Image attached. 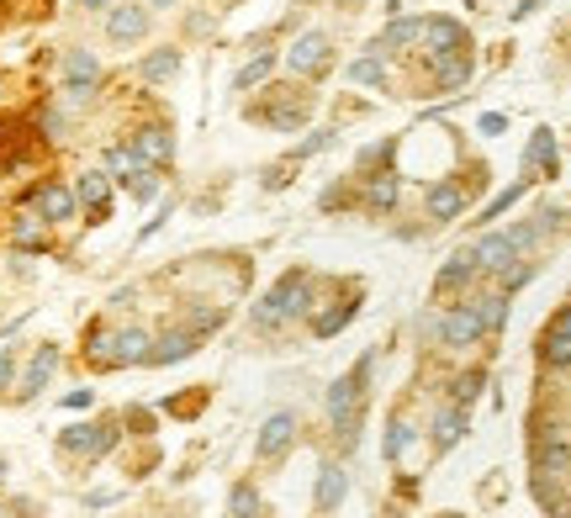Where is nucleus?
Listing matches in <instances>:
<instances>
[{"label":"nucleus","mask_w":571,"mask_h":518,"mask_svg":"<svg viewBox=\"0 0 571 518\" xmlns=\"http://www.w3.org/2000/svg\"><path fill=\"white\" fill-rule=\"evenodd\" d=\"M365 386H371V355H360L344 376L328 381V392H323V418H328V429H334V439L344 444V450H355V439H360Z\"/></svg>","instance_id":"obj_1"},{"label":"nucleus","mask_w":571,"mask_h":518,"mask_svg":"<svg viewBox=\"0 0 571 518\" xmlns=\"http://www.w3.org/2000/svg\"><path fill=\"white\" fill-rule=\"evenodd\" d=\"M122 439V418H101V423H75V429L59 434V450L64 455H85V460H101L112 455Z\"/></svg>","instance_id":"obj_2"},{"label":"nucleus","mask_w":571,"mask_h":518,"mask_svg":"<svg viewBox=\"0 0 571 518\" xmlns=\"http://www.w3.org/2000/svg\"><path fill=\"white\" fill-rule=\"evenodd\" d=\"M307 281V270H286L281 281H275L260 302H254V312H249V323L260 328V333H275V328H286L291 323V296H297V286Z\"/></svg>","instance_id":"obj_3"},{"label":"nucleus","mask_w":571,"mask_h":518,"mask_svg":"<svg viewBox=\"0 0 571 518\" xmlns=\"http://www.w3.org/2000/svg\"><path fill=\"white\" fill-rule=\"evenodd\" d=\"M482 339H487V328L471 302H445V312L434 318V344H445V349H471Z\"/></svg>","instance_id":"obj_4"},{"label":"nucleus","mask_w":571,"mask_h":518,"mask_svg":"<svg viewBox=\"0 0 571 518\" xmlns=\"http://www.w3.org/2000/svg\"><path fill=\"white\" fill-rule=\"evenodd\" d=\"M27 207L38 212L48 228H64V222L80 217V196H75V185H64V180H43L27 191Z\"/></svg>","instance_id":"obj_5"},{"label":"nucleus","mask_w":571,"mask_h":518,"mask_svg":"<svg viewBox=\"0 0 571 518\" xmlns=\"http://www.w3.org/2000/svg\"><path fill=\"white\" fill-rule=\"evenodd\" d=\"M529 460L540 476H566L571 471V439L561 423H540V429L529 434Z\"/></svg>","instance_id":"obj_6"},{"label":"nucleus","mask_w":571,"mask_h":518,"mask_svg":"<svg viewBox=\"0 0 571 518\" xmlns=\"http://www.w3.org/2000/svg\"><path fill=\"white\" fill-rule=\"evenodd\" d=\"M149 27H154V11L143 6V0H117V6L106 11V43H112V48L143 43V37H149Z\"/></svg>","instance_id":"obj_7"},{"label":"nucleus","mask_w":571,"mask_h":518,"mask_svg":"<svg viewBox=\"0 0 571 518\" xmlns=\"http://www.w3.org/2000/svg\"><path fill=\"white\" fill-rule=\"evenodd\" d=\"M101 90V59L90 48H69L64 53V96L69 101H90Z\"/></svg>","instance_id":"obj_8"},{"label":"nucleus","mask_w":571,"mask_h":518,"mask_svg":"<svg viewBox=\"0 0 571 518\" xmlns=\"http://www.w3.org/2000/svg\"><path fill=\"white\" fill-rule=\"evenodd\" d=\"M466 207H471V185L466 180H434L429 191H423V217L429 222H455Z\"/></svg>","instance_id":"obj_9"},{"label":"nucleus","mask_w":571,"mask_h":518,"mask_svg":"<svg viewBox=\"0 0 571 518\" xmlns=\"http://www.w3.org/2000/svg\"><path fill=\"white\" fill-rule=\"evenodd\" d=\"M423 43V16H392L371 43H365V53H376V59H392V53H408Z\"/></svg>","instance_id":"obj_10"},{"label":"nucleus","mask_w":571,"mask_h":518,"mask_svg":"<svg viewBox=\"0 0 571 518\" xmlns=\"http://www.w3.org/2000/svg\"><path fill=\"white\" fill-rule=\"evenodd\" d=\"M418 53H471V32L455 16H423V43Z\"/></svg>","instance_id":"obj_11"},{"label":"nucleus","mask_w":571,"mask_h":518,"mask_svg":"<svg viewBox=\"0 0 571 518\" xmlns=\"http://www.w3.org/2000/svg\"><path fill=\"white\" fill-rule=\"evenodd\" d=\"M149 344H154V333L143 328V323H127L112 333V344H106V370H127V365H143L149 360Z\"/></svg>","instance_id":"obj_12"},{"label":"nucleus","mask_w":571,"mask_h":518,"mask_svg":"<svg viewBox=\"0 0 571 518\" xmlns=\"http://www.w3.org/2000/svg\"><path fill=\"white\" fill-rule=\"evenodd\" d=\"M328 64H334V48H328V37L318 27L302 32L297 43L286 48V69L291 74H328Z\"/></svg>","instance_id":"obj_13"},{"label":"nucleus","mask_w":571,"mask_h":518,"mask_svg":"<svg viewBox=\"0 0 571 518\" xmlns=\"http://www.w3.org/2000/svg\"><path fill=\"white\" fill-rule=\"evenodd\" d=\"M196 349H201V333H191L186 323H175V328H164L159 339L149 344V360H143V365L164 370V365H180V360H191Z\"/></svg>","instance_id":"obj_14"},{"label":"nucleus","mask_w":571,"mask_h":518,"mask_svg":"<svg viewBox=\"0 0 571 518\" xmlns=\"http://www.w3.org/2000/svg\"><path fill=\"white\" fill-rule=\"evenodd\" d=\"M75 196H80L85 222H112V175L106 170H85L75 180Z\"/></svg>","instance_id":"obj_15"},{"label":"nucleus","mask_w":571,"mask_h":518,"mask_svg":"<svg viewBox=\"0 0 571 518\" xmlns=\"http://www.w3.org/2000/svg\"><path fill=\"white\" fill-rule=\"evenodd\" d=\"M127 143L138 148V159L149 164V170H170V159H175V133H170L164 122H143Z\"/></svg>","instance_id":"obj_16"},{"label":"nucleus","mask_w":571,"mask_h":518,"mask_svg":"<svg viewBox=\"0 0 571 518\" xmlns=\"http://www.w3.org/2000/svg\"><path fill=\"white\" fill-rule=\"evenodd\" d=\"M291 439H297V413H270L265 423H260V434H254V455L260 460H281L286 450H291Z\"/></svg>","instance_id":"obj_17"},{"label":"nucleus","mask_w":571,"mask_h":518,"mask_svg":"<svg viewBox=\"0 0 571 518\" xmlns=\"http://www.w3.org/2000/svg\"><path fill=\"white\" fill-rule=\"evenodd\" d=\"M423 64H429L434 90H466L471 74H476L471 53H423Z\"/></svg>","instance_id":"obj_18"},{"label":"nucleus","mask_w":571,"mask_h":518,"mask_svg":"<svg viewBox=\"0 0 571 518\" xmlns=\"http://www.w3.org/2000/svg\"><path fill=\"white\" fill-rule=\"evenodd\" d=\"M482 275V265H476V254L471 249H460V254H450L445 265H439V275H434V296L445 302V296H460V291H471V281Z\"/></svg>","instance_id":"obj_19"},{"label":"nucleus","mask_w":571,"mask_h":518,"mask_svg":"<svg viewBox=\"0 0 571 518\" xmlns=\"http://www.w3.org/2000/svg\"><path fill=\"white\" fill-rule=\"evenodd\" d=\"M344 492H349V471L339 466V460H323V466H318V481H312V503H318V518L339 513Z\"/></svg>","instance_id":"obj_20"},{"label":"nucleus","mask_w":571,"mask_h":518,"mask_svg":"<svg viewBox=\"0 0 571 518\" xmlns=\"http://www.w3.org/2000/svg\"><path fill=\"white\" fill-rule=\"evenodd\" d=\"M402 170H386V175H371V180H360V207L365 212H397V201H402Z\"/></svg>","instance_id":"obj_21"},{"label":"nucleus","mask_w":571,"mask_h":518,"mask_svg":"<svg viewBox=\"0 0 571 518\" xmlns=\"http://www.w3.org/2000/svg\"><path fill=\"white\" fill-rule=\"evenodd\" d=\"M476 254V265H482V275H503L508 265H519V249H513V238H508V228H492L487 238H482V244H476L471 249Z\"/></svg>","instance_id":"obj_22"},{"label":"nucleus","mask_w":571,"mask_h":518,"mask_svg":"<svg viewBox=\"0 0 571 518\" xmlns=\"http://www.w3.org/2000/svg\"><path fill=\"white\" fill-rule=\"evenodd\" d=\"M53 370H59V344H38L32 349V360H27V370H22V402H32V397H43V386L53 381Z\"/></svg>","instance_id":"obj_23"},{"label":"nucleus","mask_w":571,"mask_h":518,"mask_svg":"<svg viewBox=\"0 0 571 518\" xmlns=\"http://www.w3.org/2000/svg\"><path fill=\"white\" fill-rule=\"evenodd\" d=\"M466 429H471V413H466V407H450V402H445V407L434 413V450L450 455L455 444L466 439Z\"/></svg>","instance_id":"obj_24"},{"label":"nucleus","mask_w":571,"mask_h":518,"mask_svg":"<svg viewBox=\"0 0 571 518\" xmlns=\"http://www.w3.org/2000/svg\"><path fill=\"white\" fill-rule=\"evenodd\" d=\"M386 170H397V138H376L355 154V180H371V175H386Z\"/></svg>","instance_id":"obj_25"},{"label":"nucleus","mask_w":571,"mask_h":518,"mask_svg":"<svg viewBox=\"0 0 571 518\" xmlns=\"http://www.w3.org/2000/svg\"><path fill=\"white\" fill-rule=\"evenodd\" d=\"M556 133L550 127H534V138H529V148H524V170L529 175H556Z\"/></svg>","instance_id":"obj_26"},{"label":"nucleus","mask_w":571,"mask_h":518,"mask_svg":"<svg viewBox=\"0 0 571 518\" xmlns=\"http://www.w3.org/2000/svg\"><path fill=\"white\" fill-rule=\"evenodd\" d=\"M344 80L355 85V90H386V59H376V53H360V59H349V69H344Z\"/></svg>","instance_id":"obj_27"},{"label":"nucleus","mask_w":571,"mask_h":518,"mask_svg":"<svg viewBox=\"0 0 571 518\" xmlns=\"http://www.w3.org/2000/svg\"><path fill=\"white\" fill-rule=\"evenodd\" d=\"M11 244H16V249H32V254H43V249L53 244V238H48V222H43L38 212H22V217L11 222Z\"/></svg>","instance_id":"obj_28"},{"label":"nucleus","mask_w":571,"mask_h":518,"mask_svg":"<svg viewBox=\"0 0 571 518\" xmlns=\"http://www.w3.org/2000/svg\"><path fill=\"white\" fill-rule=\"evenodd\" d=\"M355 312H360V296H344V302H334L328 312H312V333H318V339H334V333L349 328Z\"/></svg>","instance_id":"obj_29"},{"label":"nucleus","mask_w":571,"mask_h":518,"mask_svg":"<svg viewBox=\"0 0 571 518\" xmlns=\"http://www.w3.org/2000/svg\"><path fill=\"white\" fill-rule=\"evenodd\" d=\"M138 74H143L149 85H170L175 74H180V48H154V53H143Z\"/></svg>","instance_id":"obj_30"},{"label":"nucleus","mask_w":571,"mask_h":518,"mask_svg":"<svg viewBox=\"0 0 571 518\" xmlns=\"http://www.w3.org/2000/svg\"><path fill=\"white\" fill-rule=\"evenodd\" d=\"M138 170H149V164L138 159L133 143H112V148H106V175H112V185H127Z\"/></svg>","instance_id":"obj_31"},{"label":"nucleus","mask_w":571,"mask_h":518,"mask_svg":"<svg viewBox=\"0 0 571 518\" xmlns=\"http://www.w3.org/2000/svg\"><path fill=\"white\" fill-rule=\"evenodd\" d=\"M482 386H487V365L460 370V376L450 381V407H466V413H471V402L482 397Z\"/></svg>","instance_id":"obj_32"},{"label":"nucleus","mask_w":571,"mask_h":518,"mask_svg":"<svg viewBox=\"0 0 571 518\" xmlns=\"http://www.w3.org/2000/svg\"><path fill=\"white\" fill-rule=\"evenodd\" d=\"M418 439V429H413V418H392V423H386V439H381V455H386V466H397V460H402V450H408V444Z\"/></svg>","instance_id":"obj_33"},{"label":"nucleus","mask_w":571,"mask_h":518,"mask_svg":"<svg viewBox=\"0 0 571 518\" xmlns=\"http://www.w3.org/2000/svg\"><path fill=\"white\" fill-rule=\"evenodd\" d=\"M471 307H476V318H482L487 333H503V323H508V296H503V291L471 296Z\"/></svg>","instance_id":"obj_34"},{"label":"nucleus","mask_w":571,"mask_h":518,"mask_svg":"<svg viewBox=\"0 0 571 518\" xmlns=\"http://www.w3.org/2000/svg\"><path fill=\"white\" fill-rule=\"evenodd\" d=\"M534 355H540V365H545V370H571V339H556V333H540Z\"/></svg>","instance_id":"obj_35"},{"label":"nucleus","mask_w":571,"mask_h":518,"mask_svg":"<svg viewBox=\"0 0 571 518\" xmlns=\"http://www.w3.org/2000/svg\"><path fill=\"white\" fill-rule=\"evenodd\" d=\"M270 69H275V53H254V59L233 74V90H254V85H265V80H270Z\"/></svg>","instance_id":"obj_36"},{"label":"nucleus","mask_w":571,"mask_h":518,"mask_svg":"<svg viewBox=\"0 0 571 518\" xmlns=\"http://www.w3.org/2000/svg\"><path fill=\"white\" fill-rule=\"evenodd\" d=\"M265 503H260V487L254 481H238V487L228 492V518H254Z\"/></svg>","instance_id":"obj_37"},{"label":"nucleus","mask_w":571,"mask_h":518,"mask_svg":"<svg viewBox=\"0 0 571 518\" xmlns=\"http://www.w3.org/2000/svg\"><path fill=\"white\" fill-rule=\"evenodd\" d=\"M223 323H228V307H191V312H186V328L201 333V339H207V333H217Z\"/></svg>","instance_id":"obj_38"},{"label":"nucleus","mask_w":571,"mask_h":518,"mask_svg":"<svg viewBox=\"0 0 571 518\" xmlns=\"http://www.w3.org/2000/svg\"><path fill=\"white\" fill-rule=\"evenodd\" d=\"M164 191V180H159V170H138L133 180H127V196L138 201V207H149V201Z\"/></svg>","instance_id":"obj_39"},{"label":"nucleus","mask_w":571,"mask_h":518,"mask_svg":"<svg viewBox=\"0 0 571 518\" xmlns=\"http://www.w3.org/2000/svg\"><path fill=\"white\" fill-rule=\"evenodd\" d=\"M524 185H529V180H519V185H508V191H497V196L487 201V207H482V217H476V222H482V228H492V222H497V217H503V212L513 207V201L524 196Z\"/></svg>","instance_id":"obj_40"},{"label":"nucleus","mask_w":571,"mask_h":518,"mask_svg":"<svg viewBox=\"0 0 571 518\" xmlns=\"http://www.w3.org/2000/svg\"><path fill=\"white\" fill-rule=\"evenodd\" d=\"M534 275H540V265H534V259H519V265H508L503 275H497V281H503V296H513L519 286H529Z\"/></svg>","instance_id":"obj_41"},{"label":"nucleus","mask_w":571,"mask_h":518,"mask_svg":"<svg viewBox=\"0 0 571 518\" xmlns=\"http://www.w3.org/2000/svg\"><path fill=\"white\" fill-rule=\"evenodd\" d=\"M318 207L323 212H349V207H360V191H349V185H328V191L318 196Z\"/></svg>","instance_id":"obj_42"},{"label":"nucleus","mask_w":571,"mask_h":518,"mask_svg":"<svg viewBox=\"0 0 571 518\" xmlns=\"http://www.w3.org/2000/svg\"><path fill=\"white\" fill-rule=\"evenodd\" d=\"M122 434H154V413H149V407H127V413H122Z\"/></svg>","instance_id":"obj_43"},{"label":"nucleus","mask_w":571,"mask_h":518,"mask_svg":"<svg viewBox=\"0 0 571 518\" xmlns=\"http://www.w3.org/2000/svg\"><path fill=\"white\" fill-rule=\"evenodd\" d=\"M339 143V133H312L307 143H297V154L291 159H312V154H323V148H334Z\"/></svg>","instance_id":"obj_44"},{"label":"nucleus","mask_w":571,"mask_h":518,"mask_svg":"<svg viewBox=\"0 0 571 518\" xmlns=\"http://www.w3.org/2000/svg\"><path fill=\"white\" fill-rule=\"evenodd\" d=\"M540 333H556V339H571V302H566V307H556V312H550V323H545Z\"/></svg>","instance_id":"obj_45"},{"label":"nucleus","mask_w":571,"mask_h":518,"mask_svg":"<svg viewBox=\"0 0 571 518\" xmlns=\"http://www.w3.org/2000/svg\"><path fill=\"white\" fill-rule=\"evenodd\" d=\"M64 127H69V122H64V111H59V106H48V111H43V138H48V143H59V138H64Z\"/></svg>","instance_id":"obj_46"},{"label":"nucleus","mask_w":571,"mask_h":518,"mask_svg":"<svg viewBox=\"0 0 571 518\" xmlns=\"http://www.w3.org/2000/svg\"><path fill=\"white\" fill-rule=\"evenodd\" d=\"M170 212H175V207H170V201H164V207H159V212H154L149 222H143V228H138V244H149V238H154V233L164 228V217H170Z\"/></svg>","instance_id":"obj_47"},{"label":"nucleus","mask_w":571,"mask_h":518,"mask_svg":"<svg viewBox=\"0 0 571 518\" xmlns=\"http://www.w3.org/2000/svg\"><path fill=\"white\" fill-rule=\"evenodd\" d=\"M11 381H16V349H0V397H6Z\"/></svg>","instance_id":"obj_48"},{"label":"nucleus","mask_w":571,"mask_h":518,"mask_svg":"<svg viewBox=\"0 0 571 518\" xmlns=\"http://www.w3.org/2000/svg\"><path fill=\"white\" fill-rule=\"evenodd\" d=\"M503 127H508V117H503V111H487V117L476 122V133H487V138H497V133H503Z\"/></svg>","instance_id":"obj_49"},{"label":"nucleus","mask_w":571,"mask_h":518,"mask_svg":"<svg viewBox=\"0 0 571 518\" xmlns=\"http://www.w3.org/2000/svg\"><path fill=\"white\" fill-rule=\"evenodd\" d=\"M90 402H96V392H90V386H75V392H64V407H75V413H80V407H90Z\"/></svg>","instance_id":"obj_50"},{"label":"nucleus","mask_w":571,"mask_h":518,"mask_svg":"<svg viewBox=\"0 0 571 518\" xmlns=\"http://www.w3.org/2000/svg\"><path fill=\"white\" fill-rule=\"evenodd\" d=\"M291 185V170H265V191H286Z\"/></svg>","instance_id":"obj_51"},{"label":"nucleus","mask_w":571,"mask_h":518,"mask_svg":"<svg viewBox=\"0 0 571 518\" xmlns=\"http://www.w3.org/2000/svg\"><path fill=\"white\" fill-rule=\"evenodd\" d=\"M122 492H85V508H112Z\"/></svg>","instance_id":"obj_52"},{"label":"nucleus","mask_w":571,"mask_h":518,"mask_svg":"<svg viewBox=\"0 0 571 518\" xmlns=\"http://www.w3.org/2000/svg\"><path fill=\"white\" fill-rule=\"evenodd\" d=\"M545 513H550V518H571V497H566V492H561V497H556V503H550V508H545Z\"/></svg>","instance_id":"obj_53"},{"label":"nucleus","mask_w":571,"mask_h":518,"mask_svg":"<svg viewBox=\"0 0 571 518\" xmlns=\"http://www.w3.org/2000/svg\"><path fill=\"white\" fill-rule=\"evenodd\" d=\"M75 6H80V11H101V16H106V11L117 6V0H75Z\"/></svg>","instance_id":"obj_54"},{"label":"nucleus","mask_w":571,"mask_h":518,"mask_svg":"<svg viewBox=\"0 0 571 518\" xmlns=\"http://www.w3.org/2000/svg\"><path fill=\"white\" fill-rule=\"evenodd\" d=\"M143 6H149V11H175L180 0H143Z\"/></svg>","instance_id":"obj_55"},{"label":"nucleus","mask_w":571,"mask_h":518,"mask_svg":"<svg viewBox=\"0 0 571 518\" xmlns=\"http://www.w3.org/2000/svg\"><path fill=\"white\" fill-rule=\"evenodd\" d=\"M254 518H270V508H260V513H254Z\"/></svg>","instance_id":"obj_56"},{"label":"nucleus","mask_w":571,"mask_h":518,"mask_svg":"<svg viewBox=\"0 0 571 518\" xmlns=\"http://www.w3.org/2000/svg\"><path fill=\"white\" fill-rule=\"evenodd\" d=\"M344 6H355V0H344Z\"/></svg>","instance_id":"obj_57"}]
</instances>
